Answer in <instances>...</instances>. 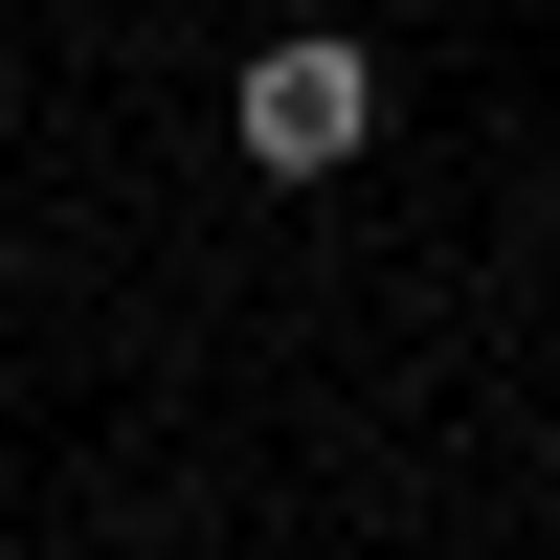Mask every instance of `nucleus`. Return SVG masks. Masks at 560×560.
Instances as JSON below:
<instances>
[{
	"mask_svg": "<svg viewBox=\"0 0 560 560\" xmlns=\"http://www.w3.org/2000/svg\"><path fill=\"white\" fill-rule=\"evenodd\" d=\"M359 135H382V68L359 45H247V158L269 179H337Z\"/></svg>",
	"mask_w": 560,
	"mask_h": 560,
	"instance_id": "f257e3e1",
	"label": "nucleus"
}]
</instances>
